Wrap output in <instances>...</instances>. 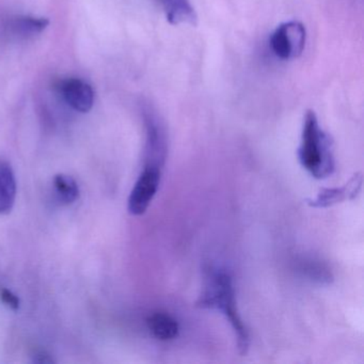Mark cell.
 <instances>
[{"label": "cell", "instance_id": "obj_1", "mask_svg": "<svg viewBox=\"0 0 364 364\" xmlns=\"http://www.w3.org/2000/svg\"><path fill=\"white\" fill-rule=\"evenodd\" d=\"M298 159L302 168L317 180L329 178L336 170L333 141L321 129L313 110L304 114Z\"/></svg>", "mask_w": 364, "mask_h": 364}, {"label": "cell", "instance_id": "obj_2", "mask_svg": "<svg viewBox=\"0 0 364 364\" xmlns=\"http://www.w3.org/2000/svg\"><path fill=\"white\" fill-rule=\"evenodd\" d=\"M197 304L200 308L220 310L225 315L235 332L240 355H246L250 338L248 330L237 311L231 276L225 270L212 268L208 272L205 287Z\"/></svg>", "mask_w": 364, "mask_h": 364}, {"label": "cell", "instance_id": "obj_3", "mask_svg": "<svg viewBox=\"0 0 364 364\" xmlns=\"http://www.w3.org/2000/svg\"><path fill=\"white\" fill-rule=\"evenodd\" d=\"M306 29L299 21L279 25L270 36L269 46L277 58L289 61L299 58L306 48Z\"/></svg>", "mask_w": 364, "mask_h": 364}, {"label": "cell", "instance_id": "obj_4", "mask_svg": "<svg viewBox=\"0 0 364 364\" xmlns=\"http://www.w3.org/2000/svg\"><path fill=\"white\" fill-rule=\"evenodd\" d=\"M159 164L149 163L140 174L129 198V212L135 216L144 215L154 199L161 184Z\"/></svg>", "mask_w": 364, "mask_h": 364}, {"label": "cell", "instance_id": "obj_5", "mask_svg": "<svg viewBox=\"0 0 364 364\" xmlns=\"http://www.w3.org/2000/svg\"><path fill=\"white\" fill-rule=\"evenodd\" d=\"M57 90L65 103L80 114L90 112L95 105L92 86L80 78H67L57 82Z\"/></svg>", "mask_w": 364, "mask_h": 364}, {"label": "cell", "instance_id": "obj_6", "mask_svg": "<svg viewBox=\"0 0 364 364\" xmlns=\"http://www.w3.org/2000/svg\"><path fill=\"white\" fill-rule=\"evenodd\" d=\"M362 174L355 173L346 184L336 188H323L315 199L306 200L309 206L314 208H325L345 200L355 199L362 187Z\"/></svg>", "mask_w": 364, "mask_h": 364}, {"label": "cell", "instance_id": "obj_7", "mask_svg": "<svg viewBox=\"0 0 364 364\" xmlns=\"http://www.w3.org/2000/svg\"><path fill=\"white\" fill-rule=\"evenodd\" d=\"M50 25L46 18L29 16H12L6 21L4 31L6 36L16 40H28L41 35Z\"/></svg>", "mask_w": 364, "mask_h": 364}, {"label": "cell", "instance_id": "obj_8", "mask_svg": "<svg viewBox=\"0 0 364 364\" xmlns=\"http://www.w3.org/2000/svg\"><path fill=\"white\" fill-rule=\"evenodd\" d=\"M168 23L173 26L193 25L198 22L197 12L191 0H159Z\"/></svg>", "mask_w": 364, "mask_h": 364}, {"label": "cell", "instance_id": "obj_9", "mask_svg": "<svg viewBox=\"0 0 364 364\" xmlns=\"http://www.w3.org/2000/svg\"><path fill=\"white\" fill-rule=\"evenodd\" d=\"M16 199V180L11 165L0 159V214H9Z\"/></svg>", "mask_w": 364, "mask_h": 364}, {"label": "cell", "instance_id": "obj_10", "mask_svg": "<svg viewBox=\"0 0 364 364\" xmlns=\"http://www.w3.org/2000/svg\"><path fill=\"white\" fill-rule=\"evenodd\" d=\"M146 323L151 333L159 341L174 340L180 332L178 321L167 313H153L149 316Z\"/></svg>", "mask_w": 364, "mask_h": 364}, {"label": "cell", "instance_id": "obj_11", "mask_svg": "<svg viewBox=\"0 0 364 364\" xmlns=\"http://www.w3.org/2000/svg\"><path fill=\"white\" fill-rule=\"evenodd\" d=\"M54 187L59 200L65 204H72L80 198V187L72 176L57 174L54 178Z\"/></svg>", "mask_w": 364, "mask_h": 364}, {"label": "cell", "instance_id": "obj_12", "mask_svg": "<svg viewBox=\"0 0 364 364\" xmlns=\"http://www.w3.org/2000/svg\"><path fill=\"white\" fill-rule=\"evenodd\" d=\"M0 299L6 306L11 308L12 310H18L20 308V299H18V296L14 295L9 289H1V291H0Z\"/></svg>", "mask_w": 364, "mask_h": 364}]
</instances>
